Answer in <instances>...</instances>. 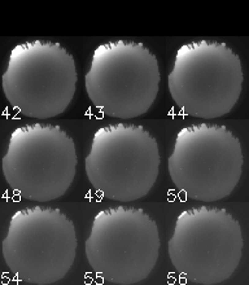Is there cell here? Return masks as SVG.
<instances>
[{
	"instance_id": "1",
	"label": "cell",
	"mask_w": 249,
	"mask_h": 285,
	"mask_svg": "<svg viewBox=\"0 0 249 285\" xmlns=\"http://www.w3.org/2000/svg\"><path fill=\"white\" fill-rule=\"evenodd\" d=\"M77 246L73 222L61 210L31 206L10 218L3 257L18 280L49 285L66 276L74 263Z\"/></svg>"
},
{
	"instance_id": "2",
	"label": "cell",
	"mask_w": 249,
	"mask_h": 285,
	"mask_svg": "<svg viewBox=\"0 0 249 285\" xmlns=\"http://www.w3.org/2000/svg\"><path fill=\"white\" fill-rule=\"evenodd\" d=\"M239 56L222 42L183 44L169 74V91L182 112L197 118H219L232 110L243 88Z\"/></svg>"
},
{
	"instance_id": "3",
	"label": "cell",
	"mask_w": 249,
	"mask_h": 285,
	"mask_svg": "<svg viewBox=\"0 0 249 285\" xmlns=\"http://www.w3.org/2000/svg\"><path fill=\"white\" fill-rule=\"evenodd\" d=\"M156 56L139 42L103 43L92 54L86 91L105 116L136 118L149 110L160 88Z\"/></svg>"
},
{
	"instance_id": "4",
	"label": "cell",
	"mask_w": 249,
	"mask_h": 285,
	"mask_svg": "<svg viewBox=\"0 0 249 285\" xmlns=\"http://www.w3.org/2000/svg\"><path fill=\"white\" fill-rule=\"evenodd\" d=\"M73 56L60 44L31 40L17 44L3 74L8 102L30 118H53L66 110L77 88Z\"/></svg>"
},
{
	"instance_id": "5",
	"label": "cell",
	"mask_w": 249,
	"mask_h": 285,
	"mask_svg": "<svg viewBox=\"0 0 249 285\" xmlns=\"http://www.w3.org/2000/svg\"><path fill=\"white\" fill-rule=\"evenodd\" d=\"M160 246L156 222L144 210L114 206L93 218L86 257L93 272L104 280L132 285L153 271Z\"/></svg>"
},
{
	"instance_id": "6",
	"label": "cell",
	"mask_w": 249,
	"mask_h": 285,
	"mask_svg": "<svg viewBox=\"0 0 249 285\" xmlns=\"http://www.w3.org/2000/svg\"><path fill=\"white\" fill-rule=\"evenodd\" d=\"M160 163L157 141L144 127L114 123L93 134L86 157V174L105 198L130 202L152 189Z\"/></svg>"
},
{
	"instance_id": "7",
	"label": "cell",
	"mask_w": 249,
	"mask_h": 285,
	"mask_svg": "<svg viewBox=\"0 0 249 285\" xmlns=\"http://www.w3.org/2000/svg\"><path fill=\"white\" fill-rule=\"evenodd\" d=\"M74 141L53 124L17 127L3 158L4 178L10 188L31 201H53L66 193L75 176Z\"/></svg>"
},
{
	"instance_id": "8",
	"label": "cell",
	"mask_w": 249,
	"mask_h": 285,
	"mask_svg": "<svg viewBox=\"0 0 249 285\" xmlns=\"http://www.w3.org/2000/svg\"><path fill=\"white\" fill-rule=\"evenodd\" d=\"M243 163L239 139L227 127L197 123L176 134L169 174L187 197L213 202L232 193L240 180Z\"/></svg>"
},
{
	"instance_id": "9",
	"label": "cell",
	"mask_w": 249,
	"mask_h": 285,
	"mask_svg": "<svg viewBox=\"0 0 249 285\" xmlns=\"http://www.w3.org/2000/svg\"><path fill=\"white\" fill-rule=\"evenodd\" d=\"M241 228L219 207L197 206L180 213L169 241V255L176 272L201 285L226 281L243 254Z\"/></svg>"
}]
</instances>
